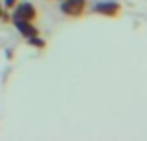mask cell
I'll use <instances>...</instances> for the list:
<instances>
[{
	"label": "cell",
	"mask_w": 147,
	"mask_h": 141,
	"mask_svg": "<svg viewBox=\"0 0 147 141\" xmlns=\"http://www.w3.org/2000/svg\"><path fill=\"white\" fill-rule=\"evenodd\" d=\"M26 40H28V45L34 47V49H45V47H47V43H45L38 34H36V36H30V38H26Z\"/></svg>",
	"instance_id": "cell-5"
},
{
	"label": "cell",
	"mask_w": 147,
	"mask_h": 141,
	"mask_svg": "<svg viewBox=\"0 0 147 141\" xmlns=\"http://www.w3.org/2000/svg\"><path fill=\"white\" fill-rule=\"evenodd\" d=\"M61 12L69 18H81L87 12V0H61Z\"/></svg>",
	"instance_id": "cell-2"
},
{
	"label": "cell",
	"mask_w": 147,
	"mask_h": 141,
	"mask_svg": "<svg viewBox=\"0 0 147 141\" xmlns=\"http://www.w3.org/2000/svg\"><path fill=\"white\" fill-rule=\"evenodd\" d=\"M16 2H18V0H4L2 6H4V10H12V8L16 6Z\"/></svg>",
	"instance_id": "cell-6"
},
{
	"label": "cell",
	"mask_w": 147,
	"mask_h": 141,
	"mask_svg": "<svg viewBox=\"0 0 147 141\" xmlns=\"http://www.w3.org/2000/svg\"><path fill=\"white\" fill-rule=\"evenodd\" d=\"M121 10H123V6L117 0H97V2L91 4V12H95L99 16H107V18L121 16Z\"/></svg>",
	"instance_id": "cell-1"
},
{
	"label": "cell",
	"mask_w": 147,
	"mask_h": 141,
	"mask_svg": "<svg viewBox=\"0 0 147 141\" xmlns=\"http://www.w3.org/2000/svg\"><path fill=\"white\" fill-rule=\"evenodd\" d=\"M12 22H14V28L18 30V34H22L24 38H30V36L38 34V26L32 20H18V18H14Z\"/></svg>",
	"instance_id": "cell-4"
},
{
	"label": "cell",
	"mask_w": 147,
	"mask_h": 141,
	"mask_svg": "<svg viewBox=\"0 0 147 141\" xmlns=\"http://www.w3.org/2000/svg\"><path fill=\"white\" fill-rule=\"evenodd\" d=\"M2 10H4V6H2V2H0V14H2Z\"/></svg>",
	"instance_id": "cell-7"
},
{
	"label": "cell",
	"mask_w": 147,
	"mask_h": 141,
	"mask_svg": "<svg viewBox=\"0 0 147 141\" xmlns=\"http://www.w3.org/2000/svg\"><path fill=\"white\" fill-rule=\"evenodd\" d=\"M18 18V20H36L38 18V10L32 2H16V6L12 8V20Z\"/></svg>",
	"instance_id": "cell-3"
}]
</instances>
